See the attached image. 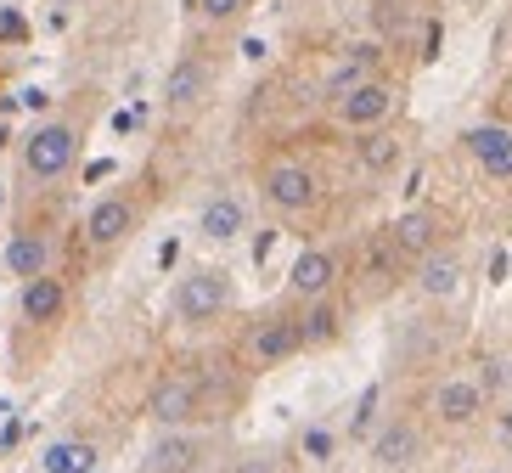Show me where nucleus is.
<instances>
[{"label":"nucleus","mask_w":512,"mask_h":473,"mask_svg":"<svg viewBox=\"0 0 512 473\" xmlns=\"http://www.w3.org/2000/svg\"><path fill=\"white\" fill-rule=\"evenodd\" d=\"M462 147L490 181H512V124H473Z\"/></svg>","instance_id":"obj_14"},{"label":"nucleus","mask_w":512,"mask_h":473,"mask_svg":"<svg viewBox=\"0 0 512 473\" xmlns=\"http://www.w3.org/2000/svg\"><path fill=\"white\" fill-rule=\"evenodd\" d=\"M197 462H203V434H192V428H169L164 440L147 451L141 473H197Z\"/></svg>","instance_id":"obj_16"},{"label":"nucleus","mask_w":512,"mask_h":473,"mask_svg":"<svg viewBox=\"0 0 512 473\" xmlns=\"http://www.w3.org/2000/svg\"><path fill=\"white\" fill-rule=\"evenodd\" d=\"M259 192H265V203H271L276 214H310L321 203L316 169L299 164V158H271L265 175H259Z\"/></svg>","instance_id":"obj_3"},{"label":"nucleus","mask_w":512,"mask_h":473,"mask_svg":"<svg viewBox=\"0 0 512 473\" xmlns=\"http://www.w3.org/2000/svg\"><path fill=\"white\" fill-rule=\"evenodd\" d=\"M366 457H372L377 473H406L411 462L422 457V423L417 417H383L377 423V434L366 440Z\"/></svg>","instance_id":"obj_8"},{"label":"nucleus","mask_w":512,"mask_h":473,"mask_svg":"<svg viewBox=\"0 0 512 473\" xmlns=\"http://www.w3.org/2000/svg\"><path fill=\"white\" fill-rule=\"evenodd\" d=\"M147 417L158 428H192L203 423V372H169V378L152 383L147 395Z\"/></svg>","instance_id":"obj_4"},{"label":"nucleus","mask_w":512,"mask_h":473,"mask_svg":"<svg viewBox=\"0 0 512 473\" xmlns=\"http://www.w3.org/2000/svg\"><path fill=\"white\" fill-rule=\"evenodd\" d=\"M484 412H490V389H484L473 372L439 378L434 395H428V417H434V428H445V434H467Z\"/></svg>","instance_id":"obj_2"},{"label":"nucleus","mask_w":512,"mask_h":473,"mask_svg":"<svg viewBox=\"0 0 512 473\" xmlns=\"http://www.w3.org/2000/svg\"><path fill=\"white\" fill-rule=\"evenodd\" d=\"M372 79H383V46H349L344 57H338V68L327 74V96L338 102V96L361 91Z\"/></svg>","instance_id":"obj_17"},{"label":"nucleus","mask_w":512,"mask_h":473,"mask_svg":"<svg viewBox=\"0 0 512 473\" xmlns=\"http://www.w3.org/2000/svg\"><path fill=\"white\" fill-rule=\"evenodd\" d=\"M332 288H338V254L332 248H304L299 260H293V271H287V293L299 305H316Z\"/></svg>","instance_id":"obj_10"},{"label":"nucleus","mask_w":512,"mask_h":473,"mask_svg":"<svg viewBox=\"0 0 512 473\" xmlns=\"http://www.w3.org/2000/svg\"><path fill=\"white\" fill-rule=\"evenodd\" d=\"M74 158H79V130L62 124V119L40 124V130L23 141V169H29L34 181H62V175L74 169Z\"/></svg>","instance_id":"obj_6"},{"label":"nucleus","mask_w":512,"mask_h":473,"mask_svg":"<svg viewBox=\"0 0 512 473\" xmlns=\"http://www.w3.org/2000/svg\"><path fill=\"white\" fill-rule=\"evenodd\" d=\"M355 276H366V293H372V299H383V293H389L394 282L406 276V254L394 248V237H389V231H372V237H366Z\"/></svg>","instance_id":"obj_13"},{"label":"nucleus","mask_w":512,"mask_h":473,"mask_svg":"<svg viewBox=\"0 0 512 473\" xmlns=\"http://www.w3.org/2000/svg\"><path fill=\"white\" fill-rule=\"evenodd\" d=\"M130 231H136V203L119 198V192L91 203V214H85V248H91V254H113Z\"/></svg>","instance_id":"obj_9"},{"label":"nucleus","mask_w":512,"mask_h":473,"mask_svg":"<svg viewBox=\"0 0 512 473\" xmlns=\"http://www.w3.org/2000/svg\"><path fill=\"white\" fill-rule=\"evenodd\" d=\"M377 406H383V383H372V389L355 400V417H349V434H355V440H372L377 434Z\"/></svg>","instance_id":"obj_25"},{"label":"nucleus","mask_w":512,"mask_h":473,"mask_svg":"<svg viewBox=\"0 0 512 473\" xmlns=\"http://www.w3.org/2000/svg\"><path fill=\"white\" fill-rule=\"evenodd\" d=\"M400 153H406V141L394 136V130H366V136L355 141V169H361V175H389V169L400 164Z\"/></svg>","instance_id":"obj_21"},{"label":"nucleus","mask_w":512,"mask_h":473,"mask_svg":"<svg viewBox=\"0 0 512 473\" xmlns=\"http://www.w3.org/2000/svg\"><path fill=\"white\" fill-rule=\"evenodd\" d=\"M226 310H231V276L220 265H197V271H186L175 282V316L181 321L203 327V321L226 316Z\"/></svg>","instance_id":"obj_5"},{"label":"nucleus","mask_w":512,"mask_h":473,"mask_svg":"<svg viewBox=\"0 0 512 473\" xmlns=\"http://www.w3.org/2000/svg\"><path fill=\"white\" fill-rule=\"evenodd\" d=\"M62 310H68V282H62L57 271L34 276V282H23V293H17V316H23V327H57Z\"/></svg>","instance_id":"obj_11"},{"label":"nucleus","mask_w":512,"mask_h":473,"mask_svg":"<svg viewBox=\"0 0 512 473\" xmlns=\"http://www.w3.org/2000/svg\"><path fill=\"white\" fill-rule=\"evenodd\" d=\"M192 12L203 17V23H231V17L248 12V0H192Z\"/></svg>","instance_id":"obj_26"},{"label":"nucleus","mask_w":512,"mask_h":473,"mask_svg":"<svg viewBox=\"0 0 512 473\" xmlns=\"http://www.w3.org/2000/svg\"><path fill=\"white\" fill-rule=\"evenodd\" d=\"M507 102H512V79H507Z\"/></svg>","instance_id":"obj_29"},{"label":"nucleus","mask_w":512,"mask_h":473,"mask_svg":"<svg viewBox=\"0 0 512 473\" xmlns=\"http://www.w3.org/2000/svg\"><path fill=\"white\" fill-rule=\"evenodd\" d=\"M389 237H394V248H400L406 260H422V254L445 248V214L439 209H406L389 226Z\"/></svg>","instance_id":"obj_15"},{"label":"nucleus","mask_w":512,"mask_h":473,"mask_svg":"<svg viewBox=\"0 0 512 473\" xmlns=\"http://www.w3.org/2000/svg\"><path fill=\"white\" fill-rule=\"evenodd\" d=\"M299 350H304L299 310H271V316L248 321L237 355H242V367H248V372H271V367H287Z\"/></svg>","instance_id":"obj_1"},{"label":"nucleus","mask_w":512,"mask_h":473,"mask_svg":"<svg viewBox=\"0 0 512 473\" xmlns=\"http://www.w3.org/2000/svg\"><path fill=\"white\" fill-rule=\"evenodd\" d=\"M496 440H501V451H512V406H501V417H496Z\"/></svg>","instance_id":"obj_28"},{"label":"nucleus","mask_w":512,"mask_h":473,"mask_svg":"<svg viewBox=\"0 0 512 473\" xmlns=\"http://www.w3.org/2000/svg\"><path fill=\"white\" fill-rule=\"evenodd\" d=\"M242 226H248V203L231 198V192H214V198L197 209V231H203L209 243H231V237H242Z\"/></svg>","instance_id":"obj_19"},{"label":"nucleus","mask_w":512,"mask_h":473,"mask_svg":"<svg viewBox=\"0 0 512 473\" xmlns=\"http://www.w3.org/2000/svg\"><path fill=\"white\" fill-rule=\"evenodd\" d=\"M299 457L316 462V468H327V462L338 457V434H332L327 423H310V428L299 434Z\"/></svg>","instance_id":"obj_24"},{"label":"nucleus","mask_w":512,"mask_h":473,"mask_svg":"<svg viewBox=\"0 0 512 473\" xmlns=\"http://www.w3.org/2000/svg\"><path fill=\"white\" fill-rule=\"evenodd\" d=\"M462 276H467V260L445 243V248H434V254H422L417 260L411 288H417L422 299H456V293H462Z\"/></svg>","instance_id":"obj_12"},{"label":"nucleus","mask_w":512,"mask_h":473,"mask_svg":"<svg viewBox=\"0 0 512 473\" xmlns=\"http://www.w3.org/2000/svg\"><path fill=\"white\" fill-rule=\"evenodd\" d=\"M394 107H400V91H394L389 79H372L361 91L338 96V102H332V119L344 124V130H355V136H366V130H389Z\"/></svg>","instance_id":"obj_7"},{"label":"nucleus","mask_w":512,"mask_h":473,"mask_svg":"<svg viewBox=\"0 0 512 473\" xmlns=\"http://www.w3.org/2000/svg\"><path fill=\"white\" fill-rule=\"evenodd\" d=\"M299 333H304V350H327V344H338V333H344V310L332 305V299L304 305L299 310Z\"/></svg>","instance_id":"obj_22"},{"label":"nucleus","mask_w":512,"mask_h":473,"mask_svg":"<svg viewBox=\"0 0 512 473\" xmlns=\"http://www.w3.org/2000/svg\"><path fill=\"white\" fill-rule=\"evenodd\" d=\"M96 462H102V451L91 440H57V445H46L40 468L46 473H96Z\"/></svg>","instance_id":"obj_23"},{"label":"nucleus","mask_w":512,"mask_h":473,"mask_svg":"<svg viewBox=\"0 0 512 473\" xmlns=\"http://www.w3.org/2000/svg\"><path fill=\"white\" fill-rule=\"evenodd\" d=\"M6 271L23 276V282H34V276H46L51 271V231L29 226V231H17L12 248H6Z\"/></svg>","instance_id":"obj_20"},{"label":"nucleus","mask_w":512,"mask_h":473,"mask_svg":"<svg viewBox=\"0 0 512 473\" xmlns=\"http://www.w3.org/2000/svg\"><path fill=\"white\" fill-rule=\"evenodd\" d=\"M231 473H287V457L282 451H254V457H242Z\"/></svg>","instance_id":"obj_27"},{"label":"nucleus","mask_w":512,"mask_h":473,"mask_svg":"<svg viewBox=\"0 0 512 473\" xmlns=\"http://www.w3.org/2000/svg\"><path fill=\"white\" fill-rule=\"evenodd\" d=\"M209 79H214V68L203 57H181V62H175V68H169V79H164L169 113H186V107L203 102V96H209Z\"/></svg>","instance_id":"obj_18"}]
</instances>
